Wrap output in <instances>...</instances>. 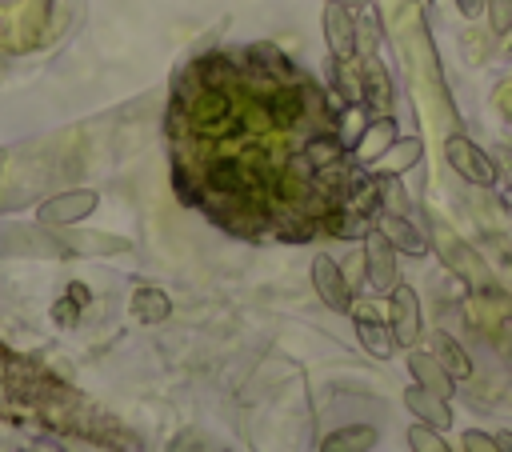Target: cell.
<instances>
[{"mask_svg": "<svg viewBox=\"0 0 512 452\" xmlns=\"http://www.w3.org/2000/svg\"><path fill=\"white\" fill-rule=\"evenodd\" d=\"M464 452H500V448H496V436H484V432L468 428L464 432Z\"/></svg>", "mask_w": 512, "mask_h": 452, "instance_id": "obj_19", "label": "cell"}, {"mask_svg": "<svg viewBox=\"0 0 512 452\" xmlns=\"http://www.w3.org/2000/svg\"><path fill=\"white\" fill-rule=\"evenodd\" d=\"M392 140H396V120H392V116H372L368 128H364V136L356 140L352 156H356L360 164H376V156H380Z\"/></svg>", "mask_w": 512, "mask_h": 452, "instance_id": "obj_13", "label": "cell"}, {"mask_svg": "<svg viewBox=\"0 0 512 452\" xmlns=\"http://www.w3.org/2000/svg\"><path fill=\"white\" fill-rule=\"evenodd\" d=\"M352 320H356V340L364 344L368 356L388 360L400 348L396 344V332H392V324H384V316H352Z\"/></svg>", "mask_w": 512, "mask_h": 452, "instance_id": "obj_12", "label": "cell"}, {"mask_svg": "<svg viewBox=\"0 0 512 452\" xmlns=\"http://www.w3.org/2000/svg\"><path fill=\"white\" fill-rule=\"evenodd\" d=\"M456 8H460L464 20H480V12L488 8V0H456Z\"/></svg>", "mask_w": 512, "mask_h": 452, "instance_id": "obj_20", "label": "cell"}, {"mask_svg": "<svg viewBox=\"0 0 512 452\" xmlns=\"http://www.w3.org/2000/svg\"><path fill=\"white\" fill-rule=\"evenodd\" d=\"M500 204H504V208H508V212H512V180H508V188H504V192H500Z\"/></svg>", "mask_w": 512, "mask_h": 452, "instance_id": "obj_25", "label": "cell"}, {"mask_svg": "<svg viewBox=\"0 0 512 452\" xmlns=\"http://www.w3.org/2000/svg\"><path fill=\"white\" fill-rule=\"evenodd\" d=\"M484 16H488V24H492V32H496V36L512 32V0H488Z\"/></svg>", "mask_w": 512, "mask_h": 452, "instance_id": "obj_18", "label": "cell"}, {"mask_svg": "<svg viewBox=\"0 0 512 452\" xmlns=\"http://www.w3.org/2000/svg\"><path fill=\"white\" fill-rule=\"evenodd\" d=\"M408 372L416 376V384L420 388H428V392H436V396H444V400H452V392H456V380L448 376V368L432 356V352H408Z\"/></svg>", "mask_w": 512, "mask_h": 452, "instance_id": "obj_10", "label": "cell"}, {"mask_svg": "<svg viewBox=\"0 0 512 452\" xmlns=\"http://www.w3.org/2000/svg\"><path fill=\"white\" fill-rule=\"evenodd\" d=\"M132 316L144 320V324H160V320H168V316H172V300H168V292H160V288H152V284L136 288V292H132Z\"/></svg>", "mask_w": 512, "mask_h": 452, "instance_id": "obj_15", "label": "cell"}, {"mask_svg": "<svg viewBox=\"0 0 512 452\" xmlns=\"http://www.w3.org/2000/svg\"><path fill=\"white\" fill-rule=\"evenodd\" d=\"M308 272H312V288H316L320 304H328L332 312H348L352 308V284L344 280V268L328 252H316Z\"/></svg>", "mask_w": 512, "mask_h": 452, "instance_id": "obj_3", "label": "cell"}, {"mask_svg": "<svg viewBox=\"0 0 512 452\" xmlns=\"http://www.w3.org/2000/svg\"><path fill=\"white\" fill-rule=\"evenodd\" d=\"M388 324L396 332V344H404V348L416 344V336L424 328V320H420V296L404 280H396L392 292H388Z\"/></svg>", "mask_w": 512, "mask_h": 452, "instance_id": "obj_4", "label": "cell"}, {"mask_svg": "<svg viewBox=\"0 0 512 452\" xmlns=\"http://www.w3.org/2000/svg\"><path fill=\"white\" fill-rule=\"evenodd\" d=\"M324 40L332 60H356V16L340 4H324Z\"/></svg>", "mask_w": 512, "mask_h": 452, "instance_id": "obj_6", "label": "cell"}, {"mask_svg": "<svg viewBox=\"0 0 512 452\" xmlns=\"http://www.w3.org/2000/svg\"><path fill=\"white\" fill-rule=\"evenodd\" d=\"M408 448H412V452H452L448 440L440 436V428H432V424H424V420H412V428H408Z\"/></svg>", "mask_w": 512, "mask_h": 452, "instance_id": "obj_17", "label": "cell"}, {"mask_svg": "<svg viewBox=\"0 0 512 452\" xmlns=\"http://www.w3.org/2000/svg\"><path fill=\"white\" fill-rule=\"evenodd\" d=\"M100 204V196L92 188H72V192H60L52 200H44L36 208V220L48 224V228H64V224H80L84 216H92Z\"/></svg>", "mask_w": 512, "mask_h": 452, "instance_id": "obj_2", "label": "cell"}, {"mask_svg": "<svg viewBox=\"0 0 512 452\" xmlns=\"http://www.w3.org/2000/svg\"><path fill=\"white\" fill-rule=\"evenodd\" d=\"M72 304H76V300H72V296H68V300H60V304H56V320H60V324H72V320H76V308H72Z\"/></svg>", "mask_w": 512, "mask_h": 452, "instance_id": "obj_21", "label": "cell"}, {"mask_svg": "<svg viewBox=\"0 0 512 452\" xmlns=\"http://www.w3.org/2000/svg\"><path fill=\"white\" fill-rule=\"evenodd\" d=\"M432 344H436V348H432V356H436V360L448 368V376H452V380L472 376V360H468V352H464V348H460L452 336H444V332H440Z\"/></svg>", "mask_w": 512, "mask_h": 452, "instance_id": "obj_16", "label": "cell"}, {"mask_svg": "<svg viewBox=\"0 0 512 452\" xmlns=\"http://www.w3.org/2000/svg\"><path fill=\"white\" fill-rule=\"evenodd\" d=\"M404 408L412 412V420H424V424H432V428H440V432L452 424V408H448V400L436 396V392H428V388H420V384L404 388Z\"/></svg>", "mask_w": 512, "mask_h": 452, "instance_id": "obj_11", "label": "cell"}, {"mask_svg": "<svg viewBox=\"0 0 512 452\" xmlns=\"http://www.w3.org/2000/svg\"><path fill=\"white\" fill-rule=\"evenodd\" d=\"M444 160H448V168H452L460 180H468V184H476V188H492L496 176H500L496 160H492L480 144H472L468 136H448V140H444Z\"/></svg>", "mask_w": 512, "mask_h": 452, "instance_id": "obj_1", "label": "cell"}, {"mask_svg": "<svg viewBox=\"0 0 512 452\" xmlns=\"http://www.w3.org/2000/svg\"><path fill=\"white\" fill-rule=\"evenodd\" d=\"M496 156H500V164H504V172L512 176V148H496Z\"/></svg>", "mask_w": 512, "mask_h": 452, "instance_id": "obj_23", "label": "cell"}, {"mask_svg": "<svg viewBox=\"0 0 512 452\" xmlns=\"http://www.w3.org/2000/svg\"><path fill=\"white\" fill-rule=\"evenodd\" d=\"M420 156H424V140H420V136H396V140L376 156L372 172H376V176H404L408 168L420 164Z\"/></svg>", "mask_w": 512, "mask_h": 452, "instance_id": "obj_9", "label": "cell"}, {"mask_svg": "<svg viewBox=\"0 0 512 452\" xmlns=\"http://www.w3.org/2000/svg\"><path fill=\"white\" fill-rule=\"evenodd\" d=\"M324 4H340V8H348V12H364L372 0H324Z\"/></svg>", "mask_w": 512, "mask_h": 452, "instance_id": "obj_22", "label": "cell"}, {"mask_svg": "<svg viewBox=\"0 0 512 452\" xmlns=\"http://www.w3.org/2000/svg\"><path fill=\"white\" fill-rule=\"evenodd\" d=\"M364 268H368L372 292H392V284L400 280V276H396V244H392L380 228H372V232L364 236Z\"/></svg>", "mask_w": 512, "mask_h": 452, "instance_id": "obj_5", "label": "cell"}, {"mask_svg": "<svg viewBox=\"0 0 512 452\" xmlns=\"http://www.w3.org/2000/svg\"><path fill=\"white\" fill-rule=\"evenodd\" d=\"M496 448L500 452H512V432H496Z\"/></svg>", "mask_w": 512, "mask_h": 452, "instance_id": "obj_24", "label": "cell"}, {"mask_svg": "<svg viewBox=\"0 0 512 452\" xmlns=\"http://www.w3.org/2000/svg\"><path fill=\"white\" fill-rule=\"evenodd\" d=\"M360 60V104L372 116H388L392 108V80L388 72L376 64V56H356Z\"/></svg>", "mask_w": 512, "mask_h": 452, "instance_id": "obj_7", "label": "cell"}, {"mask_svg": "<svg viewBox=\"0 0 512 452\" xmlns=\"http://www.w3.org/2000/svg\"><path fill=\"white\" fill-rule=\"evenodd\" d=\"M376 228L396 244V252H408V256H424L428 252V240L424 232L404 216V212H392V208H380L376 212Z\"/></svg>", "mask_w": 512, "mask_h": 452, "instance_id": "obj_8", "label": "cell"}, {"mask_svg": "<svg viewBox=\"0 0 512 452\" xmlns=\"http://www.w3.org/2000/svg\"><path fill=\"white\" fill-rule=\"evenodd\" d=\"M376 444V428L372 424H348V428H336L320 440V452H368Z\"/></svg>", "mask_w": 512, "mask_h": 452, "instance_id": "obj_14", "label": "cell"}]
</instances>
